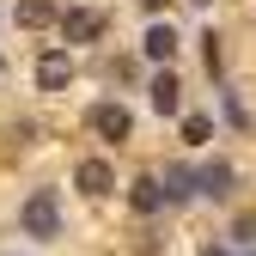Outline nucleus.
I'll return each instance as SVG.
<instances>
[{
  "label": "nucleus",
  "mask_w": 256,
  "mask_h": 256,
  "mask_svg": "<svg viewBox=\"0 0 256 256\" xmlns=\"http://www.w3.org/2000/svg\"><path fill=\"white\" fill-rule=\"evenodd\" d=\"M18 226H24V238H61V196L55 189H30L18 208Z\"/></svg>",
  "instance_id": "f257e3e1"
},
{
  "label": "nucleus",
  "mask_w": 256,
  "mask_h": 256,
  "mask_svg": "<svg viewBox=\"0 0 256 256\" xmlns=\"http://www.w3.org/2000/svg\"><path fill=\"white\" fill-rule=\"evenodd\" d=\"M232 183H238V171L226 158H202L196 165V196L202 202H232Z\"/></svg>",
  "instance_id": "f03ea898"
},
{
  "label": "nucleus",
  "mask_w": 256,
  "mask_h": 256,
  "mask_svg": "<svg viewBox=\"0 0 256 256\" xmlns=\"http://www.w3.org/2000/svg\"><path fill=\"white\" fill-rule=\"evenodd\" d=\"M74 189L92 196V202H104L116 189V165H110V158H80V165H74Z\"/></svg>",
  "instance_id": "7ed1b4c3"
},
{
  "label": "nucleus",
  "mask_w": 256,
  "mask_h": 256,
  "mask_svg": "<svg viewBox=\"0 0 256 256\" xmlns=\"http://www.w3.org/2000/svg\"><path fill=\"white\" fill-rule=\"evenodd\" d=\"M61 37H68V43L104 37V12H98V6H68V12H61Z\"/></svg>",
  "instance_id": "20e7f679"
},
{
  "label": "nucleus",
  "mask_w": 256,
  "mask_h": 256,
  "mask_svg": "<svg viewBox=\"0 0 256 256\" xmlns=\"http://www.w3.org/2000/svg\"><path fill=\"white\" fill-rule=\"evenodd\" d=\"M92 134H104V140H128V134H134V116H128L122 104H92Z\"/></svg>",
  "instance_id": "39448f33"
},
{
  "label": "nucleus",
  "mask_w": 256,
  "mask_h": 256,
  "mask_svg": "<svg viewBox=\"0 0 256 256\" xmlns=\"http://www.w3.org/2000/svg\"><path fill=\"white\" fill-rule=\"evenodd\" d=\"M140 55H146V61H158V68H171V61H177V30H171V24H146Z\"/></svg>",
  "instance_id": "423d86ee"
},
{
  "label": "nucleus",
  "mask_w": 256,
  "mask_h": 256,
  "mask_svg": "<svg viewBox=\"0 0 256 256\" xmlns=\"http://www.w3.org/2000/svg\"><path fill=\"white\" fill-rule=\"evenodd\" d=\"M37 86H43V92H68V86H74V55H61V49L43 55V61H37Z\"/></svg>",
  "instance_id": "0eeeda50"
},
{
  "label": "nucleus",
  "mask_w": 256,
  "mask_h": 256,
  "mask_svg": "<svg viewBox=\"0 0 256 256\" xmlns=\"http://www.w3.org/2000/svg\"><path fill=\"white\" fill-rule=\"evenodd\" d=\"M146 92H152V110H158V116H177V104H183V86H177V74H171V68H158Z\"/></svg>",
  "instance_id": "6e6552de"
},
{
  "label": "nucleus",
  "mask_w": 256,
  "mask_h": 256,
  "mask_svg": "<svg viewBox=\"0 0 256 256\" xmlns=\"http://www.w3.org/2000/svg\"><path fill=\"white\" fill-rule=\"evenodd\" d=\"M24 30H43V24H61V6L55 0H18V12H12Z\"/></svg>",
  "instance_id": "1a4fd4ad"
},
{
  "label": "nucleus",
  "mask_w": 256,
  "mask_h": 256,
  "mask_svg": "<svg viewBox=\"0 0 256 256\" xmlns=\"http://www.w3.org/2000/svg\"><path fill=\"white\" fill-rule=\"evenodd\" d=\"M158 183H165V202H196V165H171Z\"/></svg>",
  "instance_id": "9d476101"
},
{
  "label": "nucleus",
  "mask_w": 256,
  "mask_h": 256,
  "mask_svg": "<svg viewBox=\"0 0 256 256\" xmlns=\"http://www.w3.org/2000/svg\"><path fill=\"white\" fill-rule=\"evenodd\" d=\"M134 208L140 214H158V208H165V183H158V177H140L134 183Z\"/></svg>",
  "instance_id": "9b49d317"
},
{
  "label": "nucleus",
  "mask_w": 256,
  "mask_h": 256,
  "mask_svg": "<svg viewBox=\"0 0 256 256\" xmlns=\"http://www.w3.org/2000/svg\"><path fill=\"white\" fill-rule=\"evenodd\" d=\"M208 134H214V116H202V110H196V116H183V140H196V146H202Z\"/></svg>",
  "instance_id": "f8f14e48"
},
{
  "label": "nucleus",
  "mask_w": 256,
  "mask_h": 256,
  "mask_svg": "<svg viewBox=\"0 0 256 256\" xmlns=\"http://www.w3.org/2000/svg\"><path fill=\"white\" fill-rule=\"evenodd\" d=\"M232 238H238V244H256V214H250V220H238V226H232Z\"/></svg>",
  "instance_id": "ddd939ff"
},
{
  "label": "nucleus",
  "mask_w": 256,
  "mask_h": 256,
  "mask_svg": "<svg viewBox=\"0 0 256 256\" xmlns=\"http://www.w3.org/2000/svg\"><path fill=\"white\" fill-rule=\"evenodd\" d=\"M202 256H244V244H202Z\"/></svg>",
  "instance_id": "4468645a"
},
{
  "label": "nucleus",
  "mask_w": 256,
  "mask_h": 256,
  "mask_svg": "<svg viewBox=\"0 0 256 256\" xmlns=\"http://www.w3.org/2000/svg\"><path fill=\"white\" fill-rule=\"evenodd\" d=\"M140 6H146V12H158V6H165V0H140Z\"/></svg>",
  "instance_id": "2eb2a0df"
}]
</instances>
